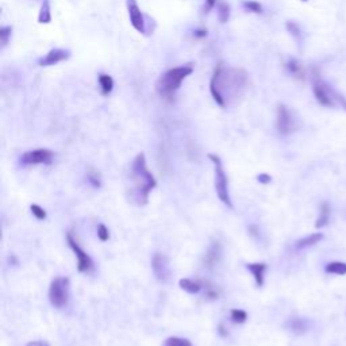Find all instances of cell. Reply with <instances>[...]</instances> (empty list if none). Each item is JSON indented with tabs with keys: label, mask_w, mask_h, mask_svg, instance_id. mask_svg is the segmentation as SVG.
Wrapping results in <instances>:
<instances>
[{
	"label": "cell",
	"mask_w": 346,
	"mask_h": 346,
	"mask_svg": "<svg viewBox=\"0 0 346 346\" xmlns=\"http://www.w3.org/2000/svg\"><path fill=\"white\" fill-rule=\"evenodd\" d=\"M208 158L211 160V162L214 164V174H215V191L218 195L219 200L222 202L224 204H226L228 208H232V202L228 194V180L226 176V172L224 169V164L222 160L219 158L218 156L208 154Z\"/></svg>",
	"instance_id": "cell-4"
},
{
	"label": "cell",
	"mask_w": 346,
	"mask_h": 346,
	"mask_svg": "<svg viewBox=\"0 0 346 346\" xmlns=\"http://www.w3.org/2000/svg\"><path fill=\"white\" fill-rule=\"evenodd\" d=\"M52 20V12H50V4L48 0L42 2L41 10H40V15H38V22L40 23H50Z\"/></svg>",
	"instance_id": "cell-19"
},
{
	"label": "cell",
	"mask_w": 346,
	"mask_h": 346,
	"mask_svg": "<svg viewBox=\"0 0 346 346\" xmlns=\"http://www.w3.org/2000/svg\"><path fill=\"white\" fill-rule=\"evenodd\" d=\"M54 157V153L49 149H36L23 153L20 156V164L22 165H40L50 164Z\"/></svg>",
	"instance_id": "cell-7"
},
{
	"label": "cell",
	"mask_w": 346,
	"mask_h": 346,
	"mask_svg": "<svg viewBox=\"0 0 346 346\" xmlns=\"http://www.w3.org/2000/svg\"><path fill=\"white\" fill-rule=\"evenodd\" d=\"M244 7H245L248 11L254 12V14H262V11H264L262 6L258 2H256V0H245V2H244Z\"/></svg>",
	"instance_id": "cell-22"
},
{
	"label": "cell",
	"mask_w": 346,
	"mask_h": 346,
	"mask_svg": "<svg viewBox=\"0 0 346 346\" xmlns=\"http://www.w3.org/2000/svg\"><path fill=\"white\" fill-rule=\"evenodd\" d=\"M302 2H307V0H302Z\"/></svg>",
	"instance_id": "cell-37"
},
{
	"label": "cell",
	"mask_w": 346,
	"mask_h": 346,
	"mask_svg": "<svg viewBox=\"0 0 346 346\" xmlns=\"http://www.w3.org/2000/svg\"><path fill=\"white\" fill-rule=\"evenodd\" d=\"M26 346H50L46 341H32L28 342Z\"/></svg>",
	"instance_id": "cell-34"
},
{
	"label": "cell",
	"mask_w": 346,
	"mask_h": 346,
	"mask_svg": "<svg viewBox=\"0 0 346 346\" xmlns=\"http://www.w3.org/2000/svg\"><path fill=\"white\" fill-rule=\"evenodd\" d=\"M326 272L332 274H346V262H341V261H334L330 264L326 265Z\"/></svg>",
	"instance_id": "cell-20"
},
{
	"label": "cell",
	"mask_w": 346,
	"mask_h": 346,
	"mask_svg": "<svg viewBox=\"0 0 346 346\" xmlns=\"http://www.w3.org/2000/svg\"><path fill=\"white\" fill-rule=\"evenodd\" d=\"M178 286H180L182 290H184V291L188 292V294H192V295L199 294L202 290L200 282H196V280H192V278H182V280L178 282Z\"/></svg>",
	"instance_id": "cell-16"
},
{
	"label": "cell",
	"mask_w": 346,
	"mask_h": 346,
	"mask_svg": "<svg viewBox=\"0 0 346 346\" xmlns=\"http://www.w3.org/2000/svg\"><path fill=\"white\" fill-rule=\"evenodd\" d=\"M70 57V52L65 50V49H52L44 58L40 60V65L41 66H52V65H57L58 62H62L65 60Z\"/></svg>",
	"instance_id": "cell-12"
},
{
	"label": "cell",
	"mask_w": 346,
	"mask_h": 346,
	"mask_svg": "<svg viewBox=\"0 0 346 346\" xmlns=\"http://www.w3.org/2000/svg\"><path fill=\"white\" fill-rule=\"evenodd\" d=\"M278 130L282 136L291 134L292 132H295L296 128V120L294 118V115L290 110L284 104H280L278 107Z\"/></svg>",
	"instance_id": "cell-8"
},
{
	"label": "cell",
	"mask_w": 346,
	"mask_h": 346,
	"mask_svg": "<svg viewBox=\"0 0 346 346\" xmlns=\"http://www.w3.org/2000/svg\"><path fill=\"white\" fill-rule=\"evenodd\" d=\"M228 86V94L238 92L246 86V73L240 69H224L222 65H218L214 70V74L210 82V92L220 107L226 106L224 99V86Z\"/></svg>",
	"instance_id": "cell-1"
},
{
	"label": "cell",
	"mask_w": 346,
	"mask_h": 346,
	"mask_svg": "<svg viewBox=\"0 0 346 346\" xmlns=\"http://www.w3.org/2000/svg\"><path fill=\"white\" fill-rule=\"evenodd\" d=\"M194 72V65L187 64L176 66L162 73L156 82V91L164 99H172L174 94L178 91L182 82Z\"/></svg>",
	"instance_id": "cell-3"
},
{
	"label": "cell",
	"mask_w": 346,
	"mask_h": 346,
	"mask_svg": "<svg viewBox=\"0 0 346 346\" xmlns=\"http://www.w3.org/2000/svg\"><path fill=\"white\" fill-rule=\"evenodd\" d=\"M287 68L292 74H295V76H298V78H302V76H303V69H302V65L299 64L298 61H295V60H291V61L288 62Z\"/></svg>",
	"instance_id": "cell-25"
},
{
	"label": "cell",
	"mask_w": 346,
	"mask_h": 346,
	"mask_svg": "<svg viewBox=\"0 0 346 346\" xmlns=\"http://www.w3.org/2000/svg\"><path fill=\"white\" fill-rule=\"evenodd\" d=\"M66 241H68L69 248L72 249L73 253L78 257V272H82V274H88L90 270H92V269H94V261H92V258L90 257V254L82 249V246L78 245V241L73 238L72 232H68Z\"/></svg>",
	"instance_id": "cell-6"
},
{
	"label": "cell",
	"mask_w": 346,
	"mask_h": 346,
	"mask_svg": "<svg viewBox=\"0 0 346 346\" xmlns=\"http://www.w3.org/2000/svg\"><path fill=\"white\" fill-rule=\"evenodd\" d=\"M314 94L316 100L322 106H326V107H334L336 106V94L328 86H324L322 82H315Z\"/></svg>",
	"instance_id": "cell-11"
},
{
	"label": "cell",
	"mask_w": 346,
	"mask_h": 346,
	"mask_svg": "<svg viewBox=\"0 0 346 346\" xmlns=\"http://www.w3.org/2000/svg\"><path fill=\"white\" fill-rule=\"evenodd\" d=\"M288 326L296 334H303L307 330V322L304 319H292L291 322L288 324Z\"/></svg>",
	"instance_id": "cell-21"
},
{
	"label": "cell",
	"mask_w": 346,
	"mask_h": 346,
	"mask_svg": "<svg viewBox=\"0 0 346 346\" xmlns=\"http://www.w3.org/2000/svg\"><path fill=\"white\" fill-rule=\"evenodd\" d=\"M207 36V30H204V28H202V30H196L195 32V36H198V38H203V36Z\"/></svg>",
	"instance_id": "cell-35"
},
{
	"label": "cell",
	"mask_w": 346,
	"mask_h": 346,
	"mask_svg": "<svg viewBox=\"0 0 346 346\" xmlns=\"http://www.w3.org/2000/svg\"><path fill=\"white\" fill-rule=\"evenodd\" d=\"M11 32H12V28H11V26H4V28H0V40H2L3 46H6L8 44Z\"/></svg>",
	"instance_id": "cell-27"
},
{
	"label": "cell",
	"mask_w": 346,
	"mask_h": 346,
	"mask_svg": "<svg viewBox=\"0 0 346 346\" xmlns=\"http://www.w3.org/2000/svg\"><path fill=\"white\" fill-rule=\"evenodd\" d=\"M96 232H98V238H99L102 242L108 241L110 232H108V228H106V224H99V226H98V230H96Z\"/></svg>",
	"instance_id": "cell-28"
},
{
	"label": "cell",
	"mask_w": 346,
	"mask_h": 346,
	"mask_svg": "<svg viewBox=\"0 0 346 346\" xmlns=\"http://www.w3.org/2000/svg\"><path fill=\"white\" fill-rule=\"evenodd\" d=\"M287 30L291 32L292 36H300V28H299V26H298L296 23L288 22L287 23Z\"/></svg>",
	"instance_id": "cell-30"
},
{
	"label": "cell",
	"mask_w": 346,
	"mask_h": 346,
	"mask_svg": "<svg viewBox=\"0 0 346 346\" xmlns=\"http://www.w3.org/2000/svg\"><path fill=\"white\" fill-rule=\"evenodd\" d=\"M152 269L158 282H168L169 276H170V268H169V260L166 256L162 253H156L152 258Z\"/></svg>",
	"instance_id": "cell-9"
},
{
	"label": "cell",
	"mask_w": 346,
	"mask_h": 346,
	"mask_svg": "<svg viewBox=\"0 0 346 346\" xmlns=\"http://www.w3.org/2000/svg\"><path fill=\"white\" fill-rule=\"evenodd\" d=\"M178 341H180V338L170 337L165 341V346H178Z\"/></svg>",
	"instance_id": "cell-33"
},
{
	"label": "cell",
	"mask_w": 346,
	"mask_h": 346,
	"mask_svg": "<svg viewBox=\"0 0 346 346\" xmlns=\"http://www.w3.org/2000/svg\"><path fill=\"white\" fill-rule=\"evenodd\" d=\"M99 84H100L102 94L103 95H108L110 92L114 90V80L110 74H106V73H100L99 74Z\"/></svg>",
	"instance_id": "cell-17"
},
{
	"label": "cell",
	"mask_w": 346,
	"mask_h": 346,
	"mask_svg": "<svg viewBox=\"0 0 346 346\" xmlns=\"http://www.w3.org/2000/svg\"><path fill=\"white\" fill-rule=\"evenodd\" d=\"M49 300L56 308H62L69 300V278L64 276L53 278L49 287Z\"/></svg>",
	"instance_id": "cell-5"
},
{
	"label": "cell",
	"mask_w": 346,
	"mask_h": 346,
	"mask_svg": "<svg viewBox=\"0 0 346 346\" xmlns=\"http://www.w3.org/2000/svg\"><path fill=\"white\" fill-rule=\"evenodd\" d=\"M30 210H32V214L34 215L38 220H44V219H46V211L42 208L41 206L32 204L30 206Z\"/></svg>",
	"instance_id": "cell-26"
},
{
	"label": "cell",
	"mask_w": 346,
	"mask_h": 346,
	"mask_svg": "<svg viewBox=\"0 0 346 346\" xmlns=\"http://www.w3.org/2000/svg\"><path fill=\"white\" fill-rule=\"evenodd\" d=\"M86 178H88V182H90V184H91L94 188H99L102 186L100 178H99V176H98V173H95V172L88 173Z\"/></svg>",
	"instance_id": "cell-29"
},
{
	"label": "cell",
	"mask_w": 346,
	"mask_h": 346,
	"mask_svg": "<svg viewBox=\"0 0 346 346\" xmlns=\"http://www.w3.org/2000/svg\"><path fill=\"white\" fill-rule=\"evenodd\" d=\"M126 4H128V16H130V22H132V28H136L138 32L145 34V18H144V14H142L141 8L138 6L137 0H128Z\"/></svg>",
	"instance_id": "cell-10"
},
{
	"label": "cell",
	"mask_w": 346,
	"mask_h": 346,
	"mask_svg": "<svg viewBox=\"0 0 346 346\" xmlns=\"http://www.w3.org/2000/svg\"><path fill=\"white\" fill-rule=\"evenodd\" d=\"M215 6H216V0H206V6H204L206 14H208L210 11L214 8Z\"/></svg>",
	"instance_id": "cell-32"
},
{
	"label": "cell",
	"mask_w": 346,
	"mask_h": 346,
	"mask_svg": "<svg viewBox=\"0 0 346 346\" xmlns=\"http://www.w3.org/2000/svg\"><path fill=\"white\" fill-rule=\"evenodd\" d=\"M246 269L253 274L257 287H262L264 286V274L266 270V264L265 262H252V264H246Z\"/></svg>",
	"instance_id": "cell-14"
},
{
	"label": "cell",
	"mask_w": 346,
	"mask_h": 346,
	"mask_svg": "<svg viewBox=\"0 0 346 346\" xmlns=\"http://www.w3.org/2000/svg\"><path fill=\"white\" fill-rule=\"evenodd\" d=\"M178 346H192V344L188 341V340L180 338V341H178Z\"/></svg>",
	"instance_id": "cell-36"
},
{
	"label": "cell",
	"mask_w": 346,
	"mask_h": 346,
	"mask_svg": "<svg viewBox=\"0 0 346 346\" xmlns=\"http://www.w3.org/2000/svg\"><path fill=\"white\" fill-rule=\"evenodd\" d=\"M322 240H324V234L322 232H314V234H310V236L299 240V241L296 242V248L298 249H306V248H310V246L318 244Z\"/></svg>",
	"instance_id": "cell-15"
},
{
	"label": "cell",
	"mask_w": 346,
	"mask_h": 346,
	"mask_svg": "<svg viewBox=\"0 0 346 346\" xmlns=\"http://www.w3.org/2000/svg\"><path fill=\"white\" fill-rule=\"evenodd\" d=\"M328 215H330V208H328V203H322L320 206V211H319V216L316 219L315 228H324L328 224Z\"/></svg>",
	"instance_id": "cell-18"
},
{
	"label": "cell",
	"mask_w": 346,
	"mask_h": 346,
	"mask_svg": "<svg viewBox=\"0 0 346 346\" xmlns=\"http://www.w3.org/2000/svg\"><path fill=\"white\" fill-rule=\"evenodd\" d=\"M218 18L222 23H226L230 18V7L226 3H219L218 6Z\"/></svg>",
	"instance_id": "cell-23"
},
{
	"label": "cell",
	"mask_w": 346,
	"mask_h": 346,
	"mask_svg": "<svg viewBox=\"0 0 346 346\" xmlns=\"http://www.w3.org/2000/svg\"><path fill=\"white\" fill-rule=\"evenodd\" d=\"M257 180L260 182H262V184H269V182H272V178L269 176L268 173H260L258 176H257Z\"/></svg>",
	"instance_id": "cell-31"
},
{
	"label": "cell",
	"mask_w": 346,
	"mask_h": 346,
	"mask_svg": "<svg viewBox=\"0 0 346 346\" xmlns=\"http://www.w3.org/2000/svg\"><path fill=\"white\" fill-rule=\"evenodd\" d=\"M220 256H222V246H220L219 242H212V245L210 246L208 250L206 253L204 264L208 268H212V266H215L219 262Z\"/></svg>",
	"instance_id": "cell-13"
},
{
	"label": "cell",
	"mask_w": 346,
	"mask_h": 346,
	"mask_svg": "<svg viewBox=\"0 0 346 346\" xmlns=\"http://www.w3.org/2000/svg\"><path fill=\"white\" fill-rule=\"evenodd\" d=\"M230 316H232V322H236V324H244V322H246V319H248V314H246V311L238 310V308H234V310H232V312H230Z\"/></svg>",
	"instance_id": "cell-24"
},
{
	"label": "cell",
	"mask_w": 346,
	"mask_h": 346,
	"mask_svg": "<svg viewBox=\"0 0 346 346\" xmlns=\"http://www.w3.org/2000/svg\"><path fill=\"white\" fill-rule=\"evenodd\" d=\"M132 172L134 182H136V194H137L136 198H137L138 204H146L148 199H149V194L157 186V182L146 165V158L144 153H140L134 158Z\"/></svg>",
	"instance_id": "cell-2"
}]
</instances>
